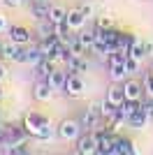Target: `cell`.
I'll list each match as a JSON object with an SVG mask.
<instances>
[{
	"instance_id": "cell-1",
	"label": "cell",
	"mask_w": 153,
	"mask_h": 155,
	"mask_svg": "<svg viewBox=\"0 0 153 155\" xmlns=\"http://www.w3.org/2000/svg\"><path fill=\"white\" fill-rule=\"evenodd\" d=\"M23 127L30 137L39 139V141H46V139H51V134H53V132H51V120L46 116H42V114H37V111L25 114Z\"/></svg>"
},
{
	"instance_id": "cell-2",
	"label": "cell",
	"mask_w": 153,
	"mask_h": 155,
	"mask_svg": "<svg viewBox=\"0 0 153 155\" xmlns=\"http://www.w3.org/2000/svg\"><path fill=\"white\" fill-rule=\"evenodd\" d=\"M81 132H83L81 123H79V120H74V118L63 120V123L58 125V130H56L58 139H63V141H76V139L81 137Z\"/></svg>"
},
{
	"instance_id": "cell-3",
	"label": "cell",
	"mask_w": 153,
	"mask_h": 155,
	"mask_svg": "<svg viewBox=\"0 0 153 155\" xmlns=\"http://www.w3.org/2000/svg\"><path fill=\"white\" fill-rule=\"evenodd\" d=\"M76 153H81V155L97 153V137H95L93 130H88L86 134H81L79 139H76Z\"/></svg>"
},
{
	"instance_id": "cell-4",
	"label": "cell",
	"mask_w": 153,
	"mask_h": 155,
	"mask_svg": "<svg viewBox=\"0 0 153 155\" xmlns=\"http://www.w3.org/2000/svg\"><path fill=\"white\" fill-rule=\"evenodd\" d=\"M23 44H19V42H14L12 37L9 39H5L2 44H0V58L2 60H12V63H19V58H21V49Z\"/></svg>"
},
{
	"instance_id": "cell-5",
	"label": "cell",
	"mask_w": 153,
	"mask_h": 155,
	"mask_svg": "<svg viewBox=\"0 0 153 155\" xmlns=\"http://www.w3.org/2000/svg\"><path fill=\"white\" fill-rule=\"evenodd\" d=\"M83 79L79 77V72H70L67 70V84H65V95L67 97H81V93H83Z\"/></svg>"
},
{
	"instance_id": "cell-6",
	"label": "cell",
	"mask_w": 153,
	"mask_h": 155,
	"mask_svg": "<svg viewBox=\"0 0 153 155\" xmlns=\"http://www.w3.org/2000/svg\"><path fill=\"white\" fill-rule=\"evenodd\" d=\"M148 120H151V114H148V107L144 102H141V107L137 111H134L132 116L127 118V123L132 125V127H137V130H141V127H146L148 125Z\"/></svg>"
},
{
	"instance_id": "cell-7",
	"label": "cell",
	"mask_w": 153,
	"mask_h": 155,
	"mask_svg": "<svg viewBox=\"0 0 153 155\" xmlns=\"http://www.w3.org/2000/svg\"><path fill=\"white\" fill-rule=\"evenodd\" d=\"M65 21H67V26H70L74 32H79V30H83V26H86L88 19H86V14L81 12V7H76V9H70V12H67Z\"/></svg>"
},
{
	"instance_id": "cell-8",
	"label": "cell",
	"mask_w": 153,
	"mask_h": 155,
	"mask_svg": "<svg viewBox=\"0 0 153 155\" xmlns=\"http://www.w3.org/2000/svg\"><path fill=\"white\" fill-rule=\"evenodd\" d=\"M123 91H125V100H141L144 84H139L137 79H127V81H123Z\"/></svg>"
},
{
	"instance_id": "cell-9",
	"label": "cell",
	"mask_w": 153,
	"mask_h": 155,
	"mask_svg": "<svg viewBox=\"0 0 153 155\" xmlns=\"http://www.w3.org/2000/svg\"><path fill=\"white\" fill-rule=\"evenodd\" d=\"M42 58H44V56H42V51H39V46H32V49H23V51H21L19 63H21V65H30V67H35V65H37Z\"/></svg>"
},
{
	"instance_id": "cell-10",
	"label": "cell",
	"mask_w": 153,
	"mask_h": 155,
	"mask_svg": "<svg viewBox=\"0 0 153 155\" xmlns=\"http://www.w3.org/2000/svg\"><path fill=\"white\" fill-rule=\"evenodd\" d=\"M51 95H53V88L46 79H39L37 84H35V100L37 102H49Z\"/></svg>"
},
{
	"instance_id": "cell-11",
	"label": "cell",
	"mask_w": 153,
	"mask_h": 155,
	"mask_svg": "<svg viewBox=\"0 0 153 155\" xmlns=\"http://www.w3.org/2000/svg\"><path fill=\"white\" fill-rule=\"evenodd\" d=\"M46 81L51 84V88H53V91H65V84H67V72L56 67V70L46 77Z\"/></svg>"
},
{
	"instance_id": "cell-12",
	"label": "cell",
	"mask_w": 153,
	"mask_h": 155,
	"mask_svg": "<svg viewBox=\"0 0 153 155\" xmlns=\"http://www.w3.org/2000/svg\"><path fill=\"white\" fill-rule=\"evenodd\" d=\"M9 37L14 39V42H19V44H30V30L23 26H9Z\"/></svg>"
},
{
	"instance_id": "cell-13",
	"label": "cell",
	"mask_w": 153,
	"mask_h": 155,
	"mask_svg": "<svg viewBox=\"0 0 153 155\" xmlns=\"http://www.w3.org/2000/svg\"><path fill=\"white\" fill-rule=\"evenodd\" d=\"M79 123H81L83 130H95V127H100L102 118L97 116V114H93L90 109H86V111L81 114V118H79Z\"/></svg>"
},
{
	"instance_id": "cell-14",
	"label": "cell",
	"mask_w": 153,
	"mask_h": 155,
	"mask_svg": "<svg viewBox=\"0 0 153 155\" xmlns=\"http://www.w3.org/2000/svg\"><path fill=\"white\" fill-rule=\"evenodd\" d=\"M107 100L114 107H121L123 102H125V91H123V84H114L111 88L107 91Z\"/></svg>"
},
{
	"instance_id": "cell-15",
	"label": "cell",
	"mask_w": 153,
	"mask_h": 155,
	"mask_svg": "<svg viewBox=\"0 0 153 155\" xmlns=\"http://www.w3.org/2000/svg\"><path fill=\"white\" fill-rule=\"evenodd\" d=\"M132 153H134L132 141H130V139H123V137H116L114 148H111V155H132Z\"/></svg>"
},
{
	"instance_id": "cell-16",
	"label": "cell",
	"mask_w": 153,
	"mask_h": 155,
	"mask_svg": "<svg viewBox=\"0 0 153 155\" xmlns=\"http://www.w3.org/2000/svg\"><path fill=\"white\" fill-rule=\"evenodd\" d=\"M125 74H130L125 63H109V79H111L114 84H121Z\"/></svg>"
},
{
	"instance_id": "cell-17",
	"label": "cell",
	"mask_w": 153,
	"mask_h": 155,
	"mask_svg": "<svg viewBox=\"0 0 153 155\" xmlns=\"http://www.w3.org/2000/svg\"><path fill=\"white\" fill-rule=\"evenodd\" d=\"M65 65H67V70H70V72H79V74L88 70V63L83 60V56H70Z\"/></svg>"
},
{
	"instance_id": "cell-18",
	"label": "cell",
	"mask_w": 153,
	"mask_h": 155,
	"mask_svg": "<svg viewBox=\"0 0 153 155\" xmlns=\"http://www.w3.org/2000/svg\"><path fill=\"white\" fill-rule=\"evenodd\" d=\"M35 70H37L39 79H46V77L51 74V72L56 70V63H53L51 58H42V60H39L37 65H35Z\"/></svg>"
},
{
	"instance_id": "cell-19",
	"label": "cell",
	"mask_w": 153,
	"mask_h": 155,
	"mask_svg": "<svg viewBox=\"0 0 153 155\" xmlns=\"http://www.w3.org/2000/svg\"><path fill=\"white\" fill-rule=\"evenodd\" d=\"M49 7H51L49 2H32L30 12L37 21H44V19H49Z\"/></svg>"
},
{
	"instance_id": "cell-20",
	"label": "cell",
	"mask_w": 153,
	"mask_h": 155,
	"mask_svg": "<svg viewBox=\"0 0 153 155\" xmlns=\"http://www.w3.org/2000/svg\"><path fill=\"white\" fill-rule=\"evenodd\" d=\"M72 28L67 26V21H60V23H56V37L60 39V42H65V44H67V42H70L72 39Z\"/></svg>"
},
{
	"instance_id": "cell-21",
	"label": "cell",
	"mask_w": 153,
	"mask_h": 155,
	"mask_svg": "<svg viewBox=\"0 0 153 155\" xmlns=\"http://www.w3.org/2000/svg\"><path fill=\"white\" fill-rule=\"evenodd\" d=\"M127 56H132V58L141 60V58H146V51H144V42H139V39H134L130 42V49H127Z\"/></svg>"
},
{
	"instance_id": "cell-22",
	"label": "cell",
	"mask_w": 153,
	"mask_h": 155,
	"mask_svg": "<svg viewBox=\"0 0 153 155\" xmlns=\"http://www.w3.org/2000/svg\"><path fill=\"white\" fill-rule=\"evenodd\" d=\"M67 51H70V56H83L88 49L83 46V42L79 37H72L70 42H67Z\"/></svg>"
},
{
	"instance_id": "cell-23",
	"label": "cell",
	"mask_w": 153,
	"mask_h": 155,
	"mask_svg": "<svg viewBox=\"0 0 153 155\" xmlns=\"http://www.w3.org/2000/svg\"><path fill=\"white\" fill-rule=\"evenodd\" d=\"M65 16H67L65 7H60V5H51L49 7V21L51 23H60V21H65Z\"/></svg>"
},
{
	"instance_id": "cell-24",
	"label": "cell",
	"mask_w": 153,
	"mask_h": 155,
	"mask_svg": "<svg viewBox=\"0 0 153 155\" xmlns=\"http://www.w3.org/2000/svg\"><path fill=\"white\" fill-rule=\"evenodd\" d=\"M76 37L81 39L83 46L90 51V46L95 44V39H97V32H95V30H79V35H76Z\"/></svg>"
},
{
	"instance_id": "cell-25",
	"label": "cell",
	"mask_w": 153,
	"mask_h": 155,
	"mask_svg": "<svg viewBox=\"0 0 153 155\" xmlns=\"http://www.w3.org/2000/svg\"><path fill=\"white\" fill-rule=\"evenodd\" d=\"M144 95H146L148 100H153V70L144 77Z\"/></svg>"
},
{
	"instance_id": "cell-26",
	"label": "cell",
	"mask_w": 153,
	"mask_h": 155,
	"mask_svg": "<svg viewBox=\"0 0 153 155\" xmlns=\"http://www.w3.org/2000/svg\"><path fill=\"white\" fill-rule=\"evenodd\" d=\"M127 60V51H121V49H114L109 53V63H125Z\"/></svg>"
},
{
	"instance_id": "cell-27",
	"label": "cell",
	"mask_w": 153,
	"mask_h": 155,
	"mask_svg": "<svg viewBox=\"0 0 153 155\" xmlns=\"http://www.w3.org/2000/svg\"><path fill=\"white\" fill-rule=\"evenodd\" d=\"M111 16H107V14H100L97 16V21H95V28H102V30H107V28H111Z\"/></svg>"
},
{
	"instance_id": "cell-28",
	"label": "cell",
	"mask_w": 153,
	"mask_h": 155,
	"mask_svg": "<svg viewBox=\"0 0 153 155\" xmlns=\"http://www.w3.org/2000/svg\"><path fill=\"white\" fill-rule=\"evenodd\" d=\"M139 63H141V60L132 58V56H127V60H125V65H127V72H130V74H134V72H139Z\"/></svg>"
},
{
	"instance_id": "cell-29",
	"label": "cell",
	"mask_w": 153,
	"mask_h": 155,
	"mask_svg": "<svg viewBox=\"0 0 153 155\" xmlns=\"http://www.w3.org/2000/svg\"><path fill=\"white\" fill-rule=\"evenodd\" d=\"M144 51H146V56H153V42L151 39H144Z\"/></svg>"
},
{
	"instance_id": "cell-30",
	"label": "cell",
	"mask_w": 153,
	"mask_h": 155,
	"mask_svg": "<svg viewBox=\"0 0 153 155\" xmlns=\"http://www.w3.org/2000/svg\"><path fill=\"white\" fill-rule=\"evenodd\" d=\"M81 12L86 14V19H90V16H93V5H83V7H81Z\"/></svg>"
},
{
	"instance_id": "cell-31",
	"label": "cell",
	"mask_w": 153,
	"mask_h": 155,
	"mask_svg": "<svg viewBox=\"0 0 153 155\" xmlns=\"http://www.w3.org/2000/svg\"><path fill=\"white\" fill-rule=\"evenodd\" d=\"M5 77H7V67H5V63L0 60V84L5 81Z\"/></svg>"
},
{
	"instance_id": "cell-32",
	"label": "cell",
	"mask_w": 153,
	"mask_h": 155,
	"mask_svg": "<svg viewBox=\"0 0 153 155\" xmlns=\"http://www.w3.org/2000/svg\"><path fill=\"white\" fill-rule=\"evenodd\" d=\"M5 30H9V26H7V19L0 14V32H5Z\"/></svg>"
},
{
	"instance_id": "cell-33",
	"label": "cell",
	"mask_w": 153,
	"mask_h": 155,
	"mask_svg": "<svg viewBox=\"0 0 153 155\" xmlns=\"http://www.w3.org/2000/svg\"><path fill=\"white\" fill-rule=\"evenodd\" d=\"M2 2H5L7 7H19L21 5V0H2Z\"/></svg>"
},
{
	"instance_id": "cell-34",
	"label": "cell",
	"mask_w": 153,
	"mask_h": 155,
	"mask_svg": "<svg viewBox=\"0 0 153 155\" xmlns=\"http://www.w3.org/2000/svg\"><path fill=\"white\" fill-rule=\"evenodd\" d=\"M32 2H49V0H32Z\"/></svg>"
},
{
	"instance_id": "cell-35",
	"label": "cell",
	"mask_w": 153,
	"mask_h": 155,
	"mask_svg": "<svg viewBox=\"0 0 153 155\" xmlns=\"http://www.w3.org/2000/svg\"><path fill=\"white\" fill-rule=\"evenodd\" d=\"M0 100H2V88H0Z\"/></svg>"
}]
</instances>
